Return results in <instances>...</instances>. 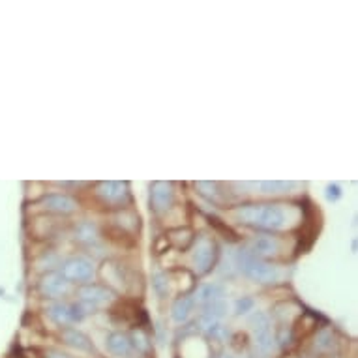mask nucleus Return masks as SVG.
Returning a JSON list of instances; mask_svg holds the SVG:
<instances>
[{
	"mask_svg": "<svg viewBox=\"0 0 358 358\" xmlns=\"http://www.w3.org/2000/svg\"><path fill=\"white\" fill-rule=\"evenodd\" d=\"M235 214L242 223L263 231H278L285 225V212L278 205H244Z\"/></svg>",
	"mask_w": 358,
	"mask_h": 358,
	"instance_id": "obj_1",
	"label": "nucleus"
},
{
	"mask_svg": "<svg viewBox=\"0 0 358 358\" xmlns=\"http://www.w3.org/2000/svg\"><path fill=\"white\" fill-rule=\"evenodd\" d=\"M236 259H238V268L253 282L274 283L278 280L276 266H272L271 263H266L263 259L253 257L248 250H241L236 253Z\"/></svg>",
	"mask_w": 358,
	"mask_h": 358,
	"instance_id": "obj_2",
	"label": "nucleus"
},
{
	"mask_svg": "<svg viewBox=\"0 0 358 358\" xmlns=\"http://www.w3.org/2000/svg\"><path fill=\"white\" fill-rule=\"evenodd\" d=\"M60 274L70 283H87L94 278V264L85 257H71L62 264Z\"/></svg>",
	"mask_w": 358,
	"mask_h": 358,
	"instance_id": "obj_3",
	"label": "nucleus"
},
{
	"mask_svg": "<svg viewBox=\"0 0 358 358\" xmlns=\"http://www.w3.org/2000/svg\"><path fill=\"white\" fill-rule=\"evenodd\" d=\"M217 248L214 241H210L208 236H199L195 242V252H194V266L195 271L199 274H206L214 266L216 261Z\"/></svg>",
	"mask_w": 358,
	"mask_h": 358,
	"instance_id": "obj_4",
	"label": "nucleus"
},
{
	"mask_svg": "<svg viewBox=\"0 0 358 358\" xmlns=\"http://www.w3.org/2000/svg\"><path fill=\"white\" fill-rule=\"evenodd\" d=\"M250 324H252L253 336H255V343L263 352H271L272 347H274V338H272L271 330V321L264 315L263 311H255L250 319Z\"/></svg>",
	"mask_w": 358,
	"mask_h": 358,
	"instance_id": "obj_5",
	"label": "nucleus"
},
{
	"mask_svg": "<svg viewBox=\"0 0 358 358\" xmlns=\"http://www.w3.org/2000/svg\"><path fill=\"white\" fill-rule=\"evenodd\" d=\"M79 296H81V306L85 308H100V306L109 304L113 300V291L111 289L103 287V285H85V287L79 291Z\"/></svg>",
	"mask_w": 358,
	"mask_h": 358,
	"instance_id": "obj_6",
	"label": "nucleus"
},
{
	"mask_svg": "<svg viewBox=\"0 0 358 358\" xmlns=\"http://www.w3.org/2000/svg\"><path fill=\"white\" fill-rule=\"evenodd\" d=\"M40 291L43 296L59 299V296H64L70 291V282L60 272H49V274L41 278Z\"/></svg>",
	"mask_w": 358,
	"mask_h": 358,
	"instance_id": "obj_7",
	"label": "nucleus"
},
{
	"mask_svg": "<svg viewBox=\"0 0 358 358\" xmlns=\"http://www.w3.org/2000/svg\"><path fill=\"white\" fill-rule=\"evenodd\" d=\"M87 311L83 310L81 304H55L49 308V315L53 319L55 323L59 324H68V323H76V321H81L85 317Z\"/></svg>",
	"mask_w": 358,
	"mask_h": 358,
	"instance_id": "obj_8",
	"label": "nucleus"
},
{
	"mask_svg": "<svg viewBox=\"0 0 358 358\" xmlns=\"http://www.w3.org/2000/svg\"><path fill=\"white\" fill-rule=\"evenodd\" d=\"M150 201L156 212H165L171 208L173 201H175V192L169 182H154L150 189Z\"/></svg>",
	"mask_w": 358,
	"mask_h": 358,
	"instance_id": "obj_9",
	"label": "nucleus"
},
{
	"mask_svg": "<svg viewBox=\"0 0 358 358\" xmlns=\"http://www.w3.org/2000/svg\"><path fill=\"white\" fill-rule=\"evenodd\" d=\"M106 347L107 351L117 358H131V355L136 352L134 351V345H131L129 336L122 334V332H113V334L107 336Z\"/></svg>",
	"mask_w": 358,
	"mask_h": 358,
	"instance_id": "obj_10",
	"label": "nucleus"
},
{
	"mask_svg": "<svg viewBox=\"0 0 358 358\" xmlns=\"http://www.w3.org/2000/svg\"><path fill=\"white\" fill-rule=\"evenodd\" d=\"M41 206L49 212H55V214H70L77 208V203L68 195L62 194H53L48 195L41 199Z\"/></svg>",
	"mask_w": 358,
	"mask_h": 358,
	"instance_id": "obj_11",
	"label": "nucleus"
},
{
	"mask_svg": "<svg viewBox=\"0 0 358 358\" xmlns=\"http://www.w3.org/2000/svg\"><path fill=\"white\" fill-rule=\"evenodd\" d=\"M98 195L101 199L109 203V205H117V203H122L126 197H128V188L124 182H101L98 186Z\"/></svg>",
	"mask_w": 358,
	"mask_h": 358,
	"instance_id": "obj_12",
	"label": "nucleus"
},
{
	"mask_svg": "<svg viewBox=\"0 0 358 358\" xmlns=\"http://www.w3.org/2000/svg\"><path fill=\"white\" fill-rule=\"evenodd\" d=\"M62 340H64L66 345L73 347L77 351L83 352H94V343L90 341L85 332L77 329H64L62 330Z\"/></svg>",
	"mask_w": 358,
	"mask_h": 358,
	"instance_id": "obj_13",
	"label": "nucleus"
},
{
	"mask_svg": "<svg viewBox=\"0 0 358 358\" xmlns=\"http://www.w3.org/2000/svg\"><path fill=\"white\" fill-rule=\"evenodd\" d=\"M248 252L252 253L253 257L263 259L264 261V259L274 257L280 252V246H278V242L272 236H259V238L252 242V248Z\"/></svg>",
	"mask_w": 358,
	"mask_h": 358,
	"instance_id": "obj_14",
	"label": "nucleus"
},
{
	"mask_svg": "<svg viewBox=\"0 0 358 358\" xmlns=\"http://www.w3.org/2000/svg\"><path fill=\"white\" fill-rule=\"evenodd\" d=\"M192 310H194V299L189 296H180L176 299V302L173 304V310H171V317L175 323H186L192 315Z\"/></svg>",
	"mask_w": 358,
	"mask_h": 358,
	"instance_id": "obj_15",
	"label": "nucleus"
},
{
	"mask_svg": "<svg viewBox=\"0 0 358 358\" xmlns=\"http://www.w3.org/2000/svg\"><path fill=\"white\" fill-rule=\"evenodd\" d=\"M223 289L220 285H214V283H206V285H201L199 291H197V302L201 306L212 304L216 300H222Z\"/></svg>",
	"mask_w": 358,
	"mask_h": 358,
	"instance_id": "obj_16",
	"label": "nucleus"
},
{
	"mask_svg": "<svg viewBox=\"0 0 358 358\" xmlns=\"http://www.w3.org/2000/svg\"><path fill=\"white\" fill-rule=\"evenodd\" d=\"M263 194L268 195H278V194H287L289 189H293L296 184L294 182H280V180H271V182H261L259 184Z\"/></svg>",
	"mask_w": 358,
	"mask_h": 358,
	"instance_id": "obj_17",
	"label": "nucleus"
},
{
	"mask_svg": "<svg viewBox=\"0 0 358 358\" xmlns=\"http://www.w3.org/2000/svg\"><path fill=\"white\" fill-rule=\"evenodd\" d=\"M205 308V317L212 319V321H216V319L223 317L225 315V311H227V304L222 300H216V302H212V304L203 306Z\"/></svg>",
	"mask_w": 358,
	"mask_h": 358,
	"instance_id": "obj_18",
	"label": "nucleus"
},
{
	"mask_svg": "<svg viewBox=\"0 0 358 358\" xmlns=\"http://www.w3.org/2000/svg\"><path fill=\"white\" fill-rule=\"evenodd\" d=\"M332 345H334V340H332V334L329 330H321L315 338V343H313V349L317 352H329L332 351Z\"/></svg>",
	"mask_w": 358,
	"mask_h": 358,
	"instance_id": "obj_19",
	"label": "nucleus"
},
{
	"mask_svg": "<svg viewBox=\"0 0 358 358\" xmlns=\"http://www.w3.org/2000/svg\"><path fill=\"white\" fill-rule=\"evenodd\" d=\"M77 235L83 242H96L98 238V233H96V225H92L90 222H83L77 225Z\"/></svg>",
	"mask_w": 358,
	"mask_h": 358,
	"instance_id": "obj_20",
	"label": "nucleus"
},
{
	"mask_svg": "<svg viewBox=\"0 0 358 358\" xmlns=\"http://www.w3.org/2000/svg\"><path fill=\"white\" fill-rule=\"evenodd\" d=\"M131 340V345H134V351L137 352H148V349H150V343H148V336L143 332V330H136L134 332V336L129 338Z\"/></svg>",
	"mask_w": 358,
	"mask_h": 358,
	"instance_id": "obj_21",
	"label": "nucleus"
},
{
	"mask_svg": "<svg viewBox=\"0 0 358 358\" xmlns=\"http://www.w3.org/2000/svg\"><path fill=\"white\" fill-rule=\"evenodd\" d=\"M152 283H154V289H156V293H158L162 299H165V296L169 294V280H167L165 274H156Z\"/></svg>",
	"mask_w": 358,
	"mask_h": 358,
	"instance_id": "obj_22",
	"label": "nucleus"
},
{
	"mask_svg": "<svg viewBox=\"0 0 358 358\" xmlns=\"http://www.w3.org/2000/svg\"><path fill=\"white\" fill-rule=\"evenodd\" d=\"M197 189H199L205 197H208V199H216L217 194H220L216 182H197Z\"/></svg>",
	"mask_w": 358,
	"mask_h": 358,
	"instance_id": "obj_23",
	"label": "nucleus"
},
{
	"mask_svg": "<svg viewBox=\"0 0 358 358\" xmlns=\"http://www.w3.org/2000/svg\"><path fill=\"white\" fill-rule=\"evenodd\" d=\"M252 306H253V300L252 299H241V300H236V313L238 315H242V313H246V311L252 310Z\"/></svg>",
	"mask_w": 358,
	"mask_h": 358,
	"instance_id": "obj_24",
	"label": "nucleus"
},
{
	"mask_svg": "<svg viewBox=\"0 0 358 358\" xmlns=\"http://www.w3.org/2000/svg\"><path fill=\"white\" fill-rule=\"evenodd\" d=\"M327 197H329L330 201L340 199V197H341V189H340V186H336V184H330L329 188H327Z\"/></svg>",
	"mask_w": 358,
	"mask_h": 358,
	"instance_id": "obj_25",
	"label": "nucleus"
},
{
	"mask_svg": "<svg viewBox=\"0 0 358 358\" xmlns=\"http://www.w3.org/2000/svg\"><path fill=\"white\" fill-rule=\"evenodd\" d=\"M45 358H70L68 355H64V352L60 351H48V355H45Z\"/></svg>",
	"mask_w": 358,
	"mask_h": 358,
	"instance_id": "obj_26",
	"label": "nucleus"
},
{
	"mask_svg": "<svg viewBox=\"0 0 358 358\" xmlns=\"http://www.w3.org/2000/svg\"><path fill=\"white\" fill-rule=\"evenodd\" d=\"M131 358H145V357H131Z\"/></svg>",
	"mask_w": 358,
	"mask_h": 358,
	"instance_id": "obj_27",
	"label": "nucleus"
},
{
	"mask_svg": "<svg viewBox=\"0 0 358 358\" xmlns=\"http://www.w3.org/2000/svg\"><path fill=\"white\" fill-rule=\"evenodd\" d=\"M222 358H227V357H222Z\"/></svg>",
	"mask_w": 358,
	"mask_h": 358,
	"instance_id": "obj_28",
	"label": "nucleus"
}]
</instances>
